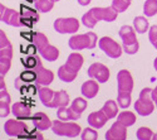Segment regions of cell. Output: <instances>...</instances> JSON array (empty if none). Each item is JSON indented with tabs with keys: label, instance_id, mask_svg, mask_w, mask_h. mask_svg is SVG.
<instances>
[{
	"label": "cell",
	"instance_id": "3",
	"mask_svg": "<svg viewBox=\"0 0 157 140\" xmlns=\"http://www.w3.org/2000/svg\"><path fill=\"white\" fill-rule=\"evenodd\" d=\"M135 110L141 116H148L155 110V102L152 100V88L145 87L140 94L138 100L135 102Z\"/></svg>",
	"mask_w": 157,
	"mask_h": 140
},
{
	"label": "cell",
	"instance_id": "15",
	"mask_svg": "<svg viewBox=\"0 0 157 140\" xmlns=\"http://www.w3.org/2000/svg\"><path fill=\"white\" fill-rule=\"evenodd\" d=\"M11 114L14 115L15 119L19 120H28L32 118V111L30 107L25 104V102H15L11 106Z\"/></svg>",
	"mask_w": 157,
	"mask_h": 140
},
{
	"label": "cell",
	"instance_id": "19",
	"mask_svg": "<svg viewBox=\"0 0 157 140\" xmlns=\"http://www.w3.org/2000/svg\"><path fill=\"white\" fill-rule=\"evenodd\" d=\"M87 121H88V124H89L90 126H92V128H94V129H101V128H103V126L107 124L108 118L104 115V112H103L102 110H99V111H94V112H92V114H89Z\"/></svg>",
	"mask_w": 157,
	"mask_h": 140
},
{
	"label": "cell",
	"instance_id": "9",
	"mask_svg": "<svg viewBox=\"0 0 157 140\" xmlns=\"http://www.w3.org/2000/svg\"><path fill=\"white\" fill-rule=\"evenodd\" d=\"M88 76L90 78H93L96 81H98L99 83H106L109 80V70L108 67H106L102 63H92L87 71Z\"/></svg>",
	"mask_w": 157,
	"mask_h": 140
},
{
	"label": "cell",
	"instance_id": "6",
	"mask_svg": "<svg viewBox=\"0 0 157 140\" xmlns=\"http://www.w3.org/2000/svg\"><path fill=\"white\" fill-rule=\"evenodd\" d=\"M98 47L109 58H113V59L120 58L123 53V47H121L114 39H112L111 37H102L98 42Z\"/></svg>",
	"mask_w": 157,
	"mask_h": 140
},
{
	"label": "cell",
	"instance_id": "14",
	"mask_svg": "<svg viewBox=\"0 0 157 140\" xmlns=\"http://www.w3.org/2000/svg\"><path fill=\"white\" fill-rule=\"evenodd\" d=\"M32 124H33V126L36 130L45 131V130L52 128L53 121H50V119L48 118L47 114H44V112H35L33 115V118H32Z\"/></svg>",
	"mask_w": 157,
	"mask_h": 140
},
{
	"label": "cell",
	"instance_id": "33",
	"mask_svg": "<svg viewBox=\"0 0 157 140\" xmlns=\"http://www.w3.org/2000/svg\"><path fill=\"white\" fill-rule=\"evenodd\" d=\"M131 101H132L131 92H118V95H117V104H118L120 107H122L124 110L127 107H129Z\"/></svg>",
	"mask_w": 157,
	"mask_h": 140
},
{
	"label": "cell",
	"instance_id": "30",
	"mask_svg": "<svg viewBox=\"0 0 157 140\" xmlns=\"http://www.w3.org/2000/svg\"><path fill=\"white\" fill-rule=\"evenodd\" d=\"M54 6L53 0H35V9L40 13H49Z\"/></svg>",
	"mask_w": 157,
	"mask_h": 140
},
{
	"label": "cell",
	"instance_id": "2",
	"mask_svg": "<svg viewBox=\"0 0 157 140\" xmlns=\"http://www.w3.org/2000/svg\"><path fill=\"white\" fill-rule=\"evenodd\" d=\"M13 47L5 35L4 30H0V76H5L11 66Z\"/></svg>",
	"mask_w": 157,
	"mask_h": 140
},
{
	"label": "cell",
	"instance_id": "25",
	"mask_svg": "<svg viewBox=\"0 0 157 140\" xmlns=\"http://www.w3.org/2000/svg\"><path fill=\"white\" fill-rule=\"evenodd\" d=\"M102 111L104 112V115L108 118V120L114 119L118 115V104H116V101H113V100H108V101H106V104L103 105Z\"/></svg>",
	"mask_w": 157,
	"mask_h": 140
},
{
	"label": "cell",
	"instance_id": "38",
	"mask_svg": "<svg viewBox=\"0 0 157 140\" xmlns=\"http://www.w3.org/2000/svg\"><path fill=\"white\" fill-rule=\"evenodd\" d=\"M81 138L82 140H97L98 139V133L96 131V129L93 128H86L82 130L81 133Z\"/></svg>",
	"mask_w": 157,
	"mask_h": 140
},
{
	"label": "cell",
	"instance_id": "41",
	"mask_svg": "<svg viewBox=\"0 0 157 140\" xmlns=\"http://www.w3.org/2000/svg\"><path fill=\"white\" fill-rule=\"evenodd\" d=\"M140 49V43H135V44H131V46H123V52H126L127 54L132 56V54H136Z\"/></svg>",
	"mask_w": 157,
	"mask_h": 140
},
{
	"label": "cell",
	"instance_id": "8",
	"mask_svg": "<svg viewBox=\"0 0 157 140\" xmlns=\"http://www.w3.org/2000/svg\"><path fill=\"white\" fill-rule=\"evenodd\" d=\"M54 29L59 34H74L79 29V20L75 18H58L54 22Z\"/></svg>",
	"mask_w": 157,
	"mask_h": 140
},
{
	"label": "cell",
	"instance_id": "35",
	"mask_svg": "<svg viewBox=\"0 0 157 140\" xmlns=\"http://www.w3.org/2000/svg\"><path fill=\"white\" fill-rule=\"evenodd\" d=\"M23 65L25 68H29V70H38L39 67H42V62L40 58L36 57V56H32L29 58H27V61L23 62Z\"/></svg>",
	"mask_w": 157,
	"mask_h": 140
},
{
	"label": "cell",
	"instance_id": "46",
	"mask_svg": "<svg viewBox=\"0 0 157 140\" xmlns=\"http://www.w3.org/2000/svg\"><path fill=\"white\" fill-rule=\"evenodd\" d=\"M153 67H155V70H156V72H157V57H156L155 61H153Z\"/></svg>",
	"mask_w": 157,
	"mask_h": 140
},
{
	"label": "cell",
	"instance_id": "10",
	"mask_svg": "<svg viewBox=\"0 0 157 140\" xmlns=\"http://www.w3.org/2000/svg\"><path fill=\"white\" fill-rule=\"evenodd\" d=\"M117 88H118V92H132L133 77L129 71L121 70L117 73Z\"/></svg>",
	"mask_w": 157,
	"mask_h": 140
},
{
	"label": "cell",
	"instance_id": "39",
	"mask_svg": "<svg viewBox=\"0 0 157 140\" xmlns=\"http://www.w3.org/2000/svg\"><path fill=\"white\" fill-rule=\"evenodd\" d=\"M20 78L25 83H30V82H36V72L34 70H27L20 73Z\"/></svg>",
	"mask_w": 157,
	"mask_h": 140
},
{
	"label": "cell",
	"instance_id": "23",
	"mask_svg": "<svg viewBox=\"0 0 157 140\" xmlns=\"http://www.w3.org/2000/svg\"><path fill=\"white\" fill-rule=\"evenodd\" d=\"M38 52H39V54L42 56V58H44V59L48 61V62H54V61H57L58 57H59V50H58V48L54 47V46H52V44H48V46L44 47L43 49L38 50Z\"/></svg>",
	"mask_w": 157,
	"mask_h": 140
},
{
	"label": "cell",
	"instance_id": "50",
	"mask_svg": "<svg viewBox=\"0 0 157 140\" xmlns=\"http://www.w3.org/2000/svg\"><path fill=\"white\" fill-rule=\"evenodd\" d=\"M10 140H15V139H10Z\"/></svg>",
	"mask_w": 157,
	"mask_h": 140
},
{
	"label": "cell",
	"instance_id": "5",
	"mask_svg": "<svg viewBox=\"0 0 157 140\" xmlns=\"http://www.w3.org/2000/svg\"><path fill=\"white\" fill-rule=\"evenodd\" d=\"M52 131L58 136L75 138L82 133V128L75 122H67L62 120H54L52 125Z\"/></svg>",
	"mask_w": 157,
	"mask_h": 140
},
{
	"label": "cell",
	"instance_id": "4",
	"mask_svg": "<svg viewBox=\"0 0 157 140\" xmlns=\"http://www.w3.org/2000/svg\"><path fill=\"white\" fill-rule=\"evenodd\" d=\"M36 130V129H35ZM29 128V125L25 122V120L19 119H10L4 124V131L9 136H17L19 139H24L28 134L35 131Z\"/></svg>",
	"mask_w": 157,
	"mask_h": 140
},
{
	"label": "cell",
	"instance_id": "36",
	"mask_svg": "<svg viewBox=\"0 0 157 140\" xmlns=\"http://www.w3.org/2000/svg\"><path fill=\"white\" fill-rule=\"evenodd\" d=\"M136 135H137L138 140H152L153 136H155L153 131L150 128H146V126H142V128H140L137 130Z\"/></svg>",
	"mask_w": 157,
	"mask_h": 140
},
{
	"label": "cell",
	"instance_id": "17",
	"mask_svg": "<svg viewBox=\"0 0 157 140\" xmlns=\"http://www.w3.org/2000/svg\"><path fill=\"white\" fill-rule=\"evenodd\" d=\"M99 82L96 80H89L83 82L82 87H81V94L86 97V98H94L99 91Z\"/></svg>",
	"mask_w": 157,
	"mask_h": 140
},
{
	"label": "cell",
	"instance_id": "31",
	"mask_svg": "<svg viewBox=\"0 0 157 140\" xmlns=\"http://www.w3.org/2000/svg\"><path fill=\"white\" fill-rule=\"evenodd\" d=\"M87 106H88V104H87V101L83 97H75L72 101V104H71L72 110L75 111L77 114H81V115H82V112L87 109Z\"/></svg>",
	"mask_w": 157,
	"mask_h": 140
},
{
	"label": "cell",
	"instance_id": "34",
	"mask_svg": "<svg viewBox=\"0 0 157 140\" xmlns=\"http://www.w3.org/2000/svg\"><path fill=\"white\" fill-rule=\"evenodd\" d=\"M82 23H83L84 27H87V28H89V29H92V28L96 27V24L98 23V20L94 18V15L92 14V11L88 10L86 14H83V17H82Z\"/></svg>",
	"mask_w": 157,
	"mask_h": 140
},
{
	"label": "cell",
	"instance_id": "28",
	"mask_svg": "<svg viewBox=\"0 0 157 140\" xmlns=\"http://www.w3.org/2000/svg\"><path fill=\"white\" fill-rule=\"evenodd\" d=\"M117 121H120L121 124H123L124 126H132L136 122V115L131 111H123L121 114H118V118H117Z\"/></svg>",
	"mask_w": 157,
	"mask_h": 140
},
{
	"label": "cell",
	"instance_id": "44",
	"mask_svg": "<svg viewBox=\"0 0 157 140\" xmlns=\"http://www.w3.org/2000/svg\"><path fill=\"white\" fill-rule=\"evenodd\" d=\"M152 100H153V102H155L156 106H157V86L152 90Z\"/></svg>",
	"mask_w": 157,
	"mask_h": 140
},
{
	"label": "cell",
	"instance_id": "12",
	"mask_svg": "<svg viewBox=\"0 0 157 140\" xmlns=\"http://www.w3.org/2000/svg\"><path fill=\"white\" fill-rule=\"evenodd\" d=\"M10 96L4 85V76H0V116L5 118L10 114Z\"/></svg>",
	"mask_w": 157,
	"mask_h": 140
},
{
	"label": "cell",
	"instance_id": "32",
	"mask_svg": "<svg viewBox=\"0 0 157 140\" xmlns=\"http://www.w3.org/2000/svg\"><path fill=\"white\" fill-rule=\"evenodd\" d=\"M33 42H34V46H35L36 50H40V49H43L44 47H47L49 44L47 35L43 34V33H35L34 37H33Z\"/></svg>",
	"mask_w": 157,
	"mask_h": 140
},
{
	"label": "cell",
	"instance_id": "1",
	"mask_svg": "<svg viewBox=\"0 0 157 140\" xmlns=\"http://www.w3.org/2000/svg\"><path fill=\"white\" fill-rule=\"evenodd\" d=\"M98 37L93 32H88L86 34H74L69 38L68 46L73 50L93 49L98 44Z\"/></svg>",
	"mask_w": 157,
	"mask_h": 140
},
{
	"label": "cell",
	"instance_id": "40",
	"mask_svg": "<svg viewBox=\"0 0 157 140\" xmlns=\"http://www.w3.org/2000/svg\"><path fill=\"white\" fill-rule=\"evenodd\" d=\"M20 14H21L23 18H25V19H32V20H34L35 23H36V20L39 19L38 13H36L35 10H33V9H29V8H23V13H20Z\"/></svg>",
	"mask_w": 157,
	"mask_h": 140
},
{
	"label": "cell",
	"instance_id": "18",
	"mask_svg": "<svg viewBox=\"0 0 157 140\" xmlns=\"http://www.w3.org/2000/svg\"><path fill=\"white\" fill-rule=\"evenodd\" d=\"M36 72V85L38 86H49L54 80V73L50 70L44 68L43 66L35 70Z\"/></svg>",
	"mask_w": 157,
	"mask_h": 140
},
{
	"label": "cell",
	"instance_id": "45",
	"mask_svg": "<svg viewBox=\"0 0 157 140\" xmlns=\"http://www.w3.org/2000/svg\"><path fill=\"white\" fill-rule=\"evenodd\" d=\"M77 2H78V4H79V5L86 6V5H88L90 2H92V0H77Z\"/></svg>",
	"mask_w": 157,
	"mask_h": 140
},
{
	"label": "cell",
	"instance_id": "37",
	"mask_svg": "<svg viewBox=\"0 0 157 140\" xmlns=\"http://www.w3.org/2000/svg\"><path fill=\"white\" fill-rule=\"evenodd\" d=\"M131 5L129 0H112V8L118 11V13H123L126 11Z\"/></svg>",
	"mask_w": 157,
	"mask_h": 140
},
{
	"label": "cell",
	"instance_id": "13",
	"mask_svg": "<svg viewBox=\"0 0 157 140\" xmlns=\"http://www.w3.org/2000/svg\"><path fill=\"white\" fill-rule=\"evenodd\" d=\"M106 140H126L127 139V126L116 121L106 133Z\"/></svg>",
	"mask_w": 157,
	"mask_h": 140
},
{
	"label": "cell",
	"instance_id": "20",
	"mask_svg": "<svg viewBox=\"0 0 157 140\" xmlns=\"http://www.w3.org/2000/svg\"><path fill=\"white\" fill-rule=\"evenodd\" d=\"M77 76H78V71H75L72 67H69L67 63L58 68V77L63 82H67V83L73 82L77 78Z\"/></svg>",
	"mask_w": 157,
	"mask_h": 140
},
{
	"label": "cell",
	"instance_id": "52",
	"mask_svg": "<svg viewBox=\"0 0 157 140\" xmlns=\"http://www.w3.org/2000/svg\"><path fill=\"white\" fill-rule=\"evenodd\" d=\"M156 135H157V133H156Z\"/></svg>",
	"mask_w": 157,
	"mask_h": 140
},
{
	"label": "cell",
	"instance_id": "24",
	"mask_svg": "<svg viewBox=\"0 0 157 140\" xmlns=\"http://www.w3.org/2000/svg\"><path fill=\"white\" fill-rule=\"evenodd\" d=\"M71 102L69 95L67 94V91L60 90L57 91L53 98V102H52V107H63V106H68V104Z\"/></svg>",
	"mask_w": 157,
	"mask_h": 140
},
{
	"label": "cell",
	"instance_id": "49",
	"mask_svg": "<svg viewBox=\"0 0 157 140\" xmlns=\"http://www.w3.org/2000/svg\"><path fill=\"white\" fill-rule=\"evenodd\" d=\"M53 2H54V3H57V2H59V0H53Z\"/></svg>",
	"mask_w": 157,
	"mask_h": 140
},
{
	"label": "cell",
	"instance_id": "21",
	"mask_svg": "<svg viewBox=\"0 0 157 140\" xmlns=\"http://www.w3.org/2000/svg\"><path fill=\"white\" fill-rule=\"evenodd\" d=\"M57 116L62 121H75L81 118V114H77L75 111H73L72 107L63 106V107H58Z\"/></svg>",
	"mask_w": 157,
	"mask_h": 140
},
{
	"label": "cell",
	"instance_id": "29",
	"mask_svg": "<svg viewBox=\"0 0 157 140\" xmlns=\"http://www.w3.org/2000/svg\"><path fill=\"white\" fill-rule=\"evenodd\" d=\"M143 14L146 17H155L157 14V0H146L143 4Z\"/></svg>",
	"mask_w": 157,
	"mask_h": 140
},
{
	"label": "cell",
	"instance_id": "47",
	"mask_svg": "<svg viewBox=\"0 0 157 140\" xmlns=\"http://www.w3.org/2000/svg\"><path fill=\"white\" fill-rule=\"evenodd\" d=\"M152 140H157V135H156V134H155V136H153V139H152Z\"/></svg>",
	"mask_w": 157,
	"mask_h": 140
},
{
	"label": "cell",
	"instance_id": "42",
	"mask_svg": "<svg viewBox=\"0 0 157 140\" xmlns=\"http://www.w3.org/2000/svg\"><path fill=\"white\" fill-rule=\"evenodd\" d=\"M148 39L152 44L157 42V25H152L148 29Z\"/></svg>",
	"mask_w": 157,
	"mask_h": 140
},
{
	"label": "cell",
	"instance_id": "26",
	"mask_svg": "<svg viewBox=\"0 0 157 140\" xmlns=\"http://www.w3.org/2000/svg\"><path fill=\"white\" fill-rule=\"evenodd\" d=\"M83 62H84V58L81 53H77V52H73L68 56L67 58V65L69 67H72L73 70L75 71H79L83 66Z\"/></svg>",
	"mask_w": 157,
	"mask_h": 140
},
{
	"label": "cell",
	"instance_id": "51",
	"mask_svg": "<svg viewBox=\"0 0 157 140\" xmlns=\"http://www.w3.org/2000/svg\"><path fill=\"white\" fill-rule=\"evenodd\" d=\"M129 2H132V0H129Z\"/></svg>",
	"mask_w": 157,
	"mask_h": 140
},
{
	"label": "cell",
	"instance_id": "27",
	"mask_svg": "<svg viewBox=\"0 0 157 140\" xmlns=\"http://www.w3.org/2000/svg\"><path fill=\"white\" fill-rule=\"evenodd\" d=\"M133 28L137 33L140 34H143V33H146L148 32L150 29V23L148 20L145 18V17H136L133 19Z\"/></svg>",
	"mask_w": 157,
	"mask_h": 140
},
{
	"label": "cell",
	"instance_id": "11",
	"mask_svg": "<svg viewBox=\"0 0 157 140\" xmlns=\"http://www.w3.org/2000/svg\"><path fill=\"white\" fill-rule=\"evenodd\" d=\"M92 14L94 15V18L99 22V20H104L107 23H111V22H114L118 17V11H116L112 5L111 6H107V8H101V6H94L90 9Z\"/></svg>",
	"mask_w": 157,
	"mask_h": 140
},
{
	"label": "cell",
	"instance_id": "16",
	"mask_svg": "<svg viewBox=\"0 0 157 140\" xmlns=\"http://www.w3.org/2000/svg\"><path fill=\"white\" fill-rule=\"evenodd\" d=\"M136 30L131 25H123V27L120 29L118 34L121 37V39L123 42V46H131V44H135L137 43V38H136Z\"/></svg>",
	"mask_w": 157,
	"mask_h": 140
},
{
	"label": "cell",
	"instance_id": "43",
	"mask_svg": "<svg viewBox=\"0 0 157 140\" xmlns=\"http://www.w3.org/2000/svg\"><path fill=\"white\" fill-rule=\"evenodd\" d=\"M23 140H43V135L42 133H36V131H33L30 134H28Z\"/></svg>",
	"mask_w": 157,
	"mask_h": 140
},
{
	"label": "cell",
	"instance_id": "7",
	"mask_svg": "<svg viewBox=\"0 0 157 140\" xmlns=\"http://www.w3.org/2000/svg\"><path fill=\"white\" fill-rule=\"evenodd\" d=\"M0 19H2L3 23L10 25V27H17V28L24 27L20 13L15 9H9L3 4L0 5Z\"/></svg>",
	"mask_w": 157,
	"mask_h": 140
},
{
	"label": "cell",
	"instance_id": "22",
	"mask_svg": "<svg viewBox=\"0 0 157 140\" xmlns=\"http://www.w3.org/2000/svg\"><path fill=\"white\" fill-rule=\"evenodd\" d=\"M38 95H39V98H40L42 104L47 107H52V102H53V98H54V95L56 92L53 90H50L48 86H42L38 88Z\"/></svg>",
	"mask_w": 157,
	"mask_h": 140
},
{
	"label": "cell",
	"instance_id": "48",
	"mask_svg": "<svg viewBox=\"0 0 157 140\" xmlns=\"http://www.w3.org/2000/svg\"><path fill=\"white\" fill-rule=\"evenodd\" d=\"M152 46H153V47H155V48H156V49H157V42H156V43H155V44H152Z\"/></svg>",
	"mask_w": 157,
	"mask_h": 140
}]
</instances>
